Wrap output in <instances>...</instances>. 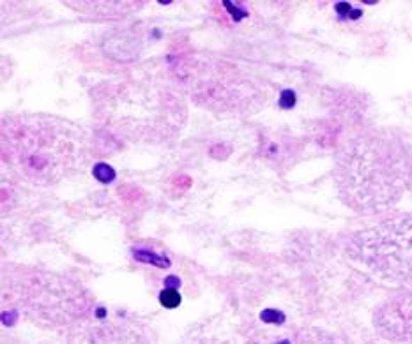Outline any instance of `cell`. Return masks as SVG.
Returning <instances> with one entry per match:
<instances>
[{"label": "cell", "instance_id": "12", "mask_svg": "<svg viewBox=\"0 0 412 344\" xmlns=\"http://www.w3.org/2000/svg\"><path fill=\"white\" fill-rule=\"evenodd\" d=\"M336 11L340 16H349V18H359L361 16V11H352L351 4H347V2H338L336 4Z\"/></svg>", "mask_w": 412, "mask_h": 344}, {"label": "cell", "instance_id": "5", "mask_svg": "<svg viewBox=\"0 0 412 344\" xmlns=\"http://www.w3.org/2000/svg\"><path fill=\"white\" fill-rule=\"evenodd\" d=\"M179 64H182V71L175 72V79H182L191 99L205 110L220 115H246L255 113L264 103V89L228 62L195 60Z\"/></svg>", "mask_w": 412, "mask_h": 344}, {"label": "cell", "instance_id": "6", "mask_svg": "<svg viewBox=\"0 0 412 344\" xmlns=\"http://www.w3.org/2000/svg\"><path fill=\"white\" fill-rule=\"evenodd\" d=\"M347 251L373 274L396 283H412V217L384 221L352 235Z\"/></svg>", "mask_w": 412, "mask_h": 344}, {"label": "cell", "instance_id": "11", "mask_svg": "<svg viewBox=\"0 0 412 344\" xmlns=\"http://www.w3.org/2000/svg\"><path fill=\"white\" fill-rule=\"evenodd\" d=\"M262 319H264L265 323H283L285 321V316H283V312L280 311H274V309H267V311L262 312Z\"/></svg>", "mask_w": 412, "mask_h": 344}, {"label": "cell", "instance_id": "10", "mask_svg": "<svg viewBox=\"0 0 412 344\" xmlns=\"http://www.w3.org/2000/svg\"><path fill=\"white\" fill-rule=\"evenodd\" d=\"M134 254H136L138 260H142V262H149V263H156V265L159 267H168L170 263H168V260L165 258H158L156 254H151L149 251H134Z\"/></svg>", "mask_w": 412, "mask_h": 344}, {"label": "cell", "instance_id": "2", "mask_svg": "<svg viewBox=\"0 0 412 344\" xmlns=\"http://www.w3.org/2000/svg\"><path fill=\"white\" fill-rule=\"evenodd\" d=\"M0 131L4 164L20 179L41 187L78 173L92 147L84 127L51 115H4Z\"/></svg>", "mask_w": 412, "mask_h": 344}, {"label": "cell", "instance_id": "14", "mask_svg": "<svg viewBox=\"0 0 412 344\" xmlns=\"http://www.w3.org/2000/svg\"><path fill=\"white\" fill-rule=\"evenodd\" d=\"M165 284H167V288H177L179 286V279H177V277H168V279L165 281Z\"/></svg>", "mask_w": 412, "mask_h": 344}, {"label": "cell", "instance_id": "3", "mask_svg": "<svg viewBox=\"0 0 412 344\" xmlns=\"http://www.w3.org/2000/svg\"><path fill=\"white\" fill-rule=\"evenodd\" d=\"M334 180L341 200L358 212L393 207L412 180V154L389 133H365L336 155Z\"/></svg>", "mask_w": 412, "mask_h": 344}, {"label": "cell", "instance_id": "9", "mask_svg": "<svg viewBox=\"0 0 412 344\" xmlns=\"http://www.w3.org/2000/svg\"><path fill=\"white\" fill-rule=\"evenodd\" d=\"M94 175L96 179L101 180V182H110V180H113V177H115V171H113V168H110L108 164H105V162H99L94 168Z\"/></svg>", "mask_w": 412, "mask_h": 344}, {"label": "cell", "instance_id": "8", "mask_svg": "<svg viewBox=\"0 0 412 344\" xmlns=\"http://www.w3.org/2000/svg\"><path fill=\"white\" fill-rule=\"evenodd\" d=\"M159 302H161V305H165V307L174 309L181 304V295H179V291L175 290V288H165V290L159 293Z\"/></svg>", "mask_w": 412, "mask_h": 344}, {"label": "cell", "instance_id": "7", "mask_svg": "<svg viewBox=\"0 0 412 344\" xmlns=\"http://www.w3.org/2000/svg\"><path fill=\"white\" fill-rule=\"evenodd\" d=\"M69 344H151L147 337L124 321L80 323L69 333Z\"/></svg>", "mask_w": 412, "mask_h": 344}, {"label": "cell", "instance_id": "13", "mask_svg": "<svg viewBox=\"0 0 412 344\" xmlns=\"http://www.w3.org/2000/svg\"><path fill=\"white\" fill-rule=\"evenodd\" d=\"M280 104H282V108H292L294 104H296V94H294V90H283L282 92V97H280Z\"/></svg>", "mask_w": 412, "mask_h": 344}, {"label": "cell", "instance_id": "1", "mask_svg": "<svg viewBox=\"0 0 412 344\" xmlns=\"http://www.w3.org/2000/svg\"><path fill=\"white\" fill-rule=\"evenodd\" d=\"M92 113L112 138L140 145H168L188 122L181 85L158 65L134 69L91 90Z\"/></svg>", "mask_w": 412, "mask_h": 344}, {"label": "cell", "instance_id": "4", "mask_svg": "<svg viewBox=\"0 0 412 344\" xmlns=\"http://www.w3.org/2000/svg\"><path fill=\"white\" fill-rule=\"evenodd\" d=\"M4 302L11 300L32 321L67 325L91 307V295L71 277L57 272L15 267L4 272Z\"/></svg>", "mask_w": 412, "mask_h": 344}]
</instances>
